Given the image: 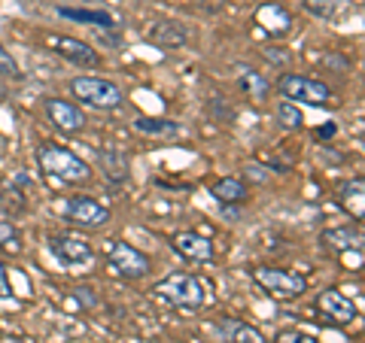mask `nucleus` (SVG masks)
<instances>
[{
    "label": "nucleus",
    "instance_id": "nucleus-1",
    "mask_svg": "<svg viewBox=\"0 0 365 343\" xmlns=\"http://www.w3.org/2000/svg\"><path fill=\"white\" fill-rule=\"evenodd\" d=\"M37 164L46 176L61 179L67 186H83L91 176V167L79 158L76 152H71L67 146L58 143H40L37 146Z\"/></svg>",
    "mask_w": 365,
    "mask_h": 343
},
{
    "label": "nucleus",
    "instance_id": "nucleus-2",
    "mask_svg": "<svg viewBox=\"0 0 365 343\" xmlns=\"http://www.w3.org/2000/svg\"><path fill=\"white\" fill-rule=\"evenodd\" d=\"M155 298L168 301L170 307H180V310H198L204 307V298H207V292H204V283L198 277H192V273H170L165 277L162 283H155Z\"/></svg>",
    "mask_w": 365,
    "mask_h": 343
},
{
    "label": "nucleus",
    "instance_id": "nucleus-3",
    "mask_svg": "<svg viewBox=\"0 0 365 343\" xmlns=\"http://www.w3.org/2000/svg\"><path fill=\"white\" fill-rule=\"evenodd\" d=\"M71 95L91 110H119L125 104V95L116 83L101 76H76L71 79Z\"/></svg>",
    "mask_w": 365,
    "mask_h": 343
},
{
    "label": "nucleus",
    "instance_id": "nucleus-4",
    "mask_svg": "<svg viewBox=\"0 0 365 343\" xmlns=\"http://www.w3.org/2000/svg\"><path fill=\"white\" fill-rule=\"evenodd\" d=\"M107 265L119 273L122 280H143L153 270V261L137 246L125 243V240H110L107 243Z\"/></svg>",
    "mask_w": 365,
    "mask_h": 343
},
{
    "label": "nucleus",
    "instance_id": "nucleus-5",
    "mask_svg": "<svg viewBox=\"0 0 365 343\" xmlns=\"http://www.w3.org/2000/svg\"><path fill=\"white\" fill-rule=\"evenodd\" d=\"M253 280L268 295H274V298H299V295H304V289H307L302 273H292V270H283V268H274V265L256 268Z\"/></svg>",
    "mask_w": 365,
    "mask_h": 343
},
{
    "label": "nucleus",
    "instance_id": "nucleus-6",
    "mask_svg": "<svg viewBox=\"0 0 365 343\" xmlns=\"http://www.w3.org/2000/svg\"><path fill=\"white\" fill-rule=\"evenodd\" d=\"M280 95L292 100V104H299V100H304V104H314V107H323L332 100V91H329V85H323L319 79H311V76H302V73H283L280 76Z\"/></svg>",
    "mask_w": 365,
    "mask_h": 343
},
{
    "label": "nucleus",
    "instance_id": "nucleus-7",
    "mask_svg": "<svg viewBox=\"0 0 365 343\" xmlns=\"http://www.w3.org/2000/svg\"><path fill=\"white\" fill-rule=\"evenodd\" d=\"M64 216L86 228H104L110 222V210L104 204H98L95 198H88V194H73V198L64 204Z\"/></svg>",
    "mask_w": 365,
    "mask_h": 343
},
{
    "label": "nucleus",
    "instance_id": "nucleus-8",
    "mask_svg": "<svg viewBox=\"0 0 365 343\" xmlns=\"http://www.w3.org/2000/svg\"><path fill=\"white\" fill-rule=\"evenodd\" d=\"M43 112H46V119L64 134H76V131L86 128V112L76 104H71V100H64V97H46Z\"/></svg>",
    "mask_w": 365,
    "mask_h": 343
},
{
    "label": "nucleus",
    "instance_id": "nucleus-9",
    "mask_svg": "<svg viewBox=\"0 0 365 343\" xmlns=\"http://www.w3.org/2000/svg\"><path fill=\"white\" fill-rule=\"evenodd\" d=\"M317 310L332 319L335 325H353L356 322V316H359L356 304H353L347 295L338 292V289H323L319 292L317 295Z\"/></svg>",
    "mask_w": 365,
    "mask_h": 343
},
{
    "label": "nucleus",
    "instance_id": "nucleus-10",
    "mask_svg": "<svg viewBox=\"0 0 365 343\" xmlns=\"http://www.w3.org/2000/svg\"><path fill=\"white\" fill-rule=\"evenodd\" d=\"M52 255L61 261L67 268H79V265H88L91 258H95V249L91 243H86L83 237H73V234H61V237H52Z\"/></svg>",
    "mask_w": 365,
    "mask_h": 343
},
{
    "label": "nucleus",
    "instance_id": "nucleus-11",
    "mask_svg": "<svg viewBox=\"0 0 365 343\" xmlns=\"http://www.w3.org/2000/svg\"><path fill=\"white\" fill-rule=\"evenodd\" d=\"M52 52L61 55L64 61H71L76 67H86V70H95V67H101V55L91 49L86 40H76V37H52Z\"/></svg>",
    "mask_w": 365,
    "mask_h": 343
},
{
    "label": "nucleus",
    "instance_id": "nucleus-12",
    "mask_svg": "<svg viewBox=\"0 0 365 343\" xmlns=\"http://www.w3.org/2000/svg\"><path fill=\"white\" fill-rule=\"evenodd\" d=\"M146 43L158 46V49H180L189 43V31L180 21H155L146 28Z\"/></svg>",
    "mask_w": 365,
    "mask_h": 343
},
{
    "label": "nucleus",
    "instance_id": "nucleus-13",
    "mask_svg": "<svg viewBox=\"0 0 365 343\" xmlns=\"http://www.w3.org/2000/svg\"><path fill=\"white\" fill-rule=\"evenodd\" d=\"M174 249L182 255V258H192V261H210L213 258V243L207 237H201L195 231H182V234H174Z\"/></svg>",
    "mask_w": 365,
    "mask_h": 343
},
{
    "label": "nucleus",
    "instance_id": "nucleus-14",
    "mask_svg": "<svg viewBox=\"0 0 365 343\" xmlns=\"http://www.w3.org/2000/svg\"><path fill=\"white\" fill-rule=\"evenodd\" d=\"M256 25L265 31V33H274V37H280V33H287L292 28V16L283 9L280 4H265L256 9Z\"/></svg>",
    "mask_w": 365,
    "mask_h": 343
},
{
    "label": "nucleus",
    "instance_id": "nucleus-15",
    "mask_svg": "<svg viewBox=\"0 0 365 343\" xmlns=\"http://www.w3.org/2000/svg\"><path fill=\"white\" fill-rule=\"evenodd\" d=\"M98 167L104 170V176L107 182H125L128 179V155H122L119 149H101L98 152Z\"/></svg>",
    "mask_w": 365,
    "mask_h": 343
},
{
    "label": "nucleus",
    "instance_id": "nucleus-16",
    "mask_svg": "<svg viewBox=\"0 0 365 343\" xmlns=\"http://www.w3.org/2000/svg\"><path fill=\"white\" fill-rule=\"evenodd\" d=\"M61 19L79 21V25H95V28H116V19H113L107 9H73V6H58Z\"/></svg>",
    "mask_w": 365,
    "mask_h": 343
},
{
    "label": "nucleus",
    "instance_id": "nucleus-17",
    "mask_svg": "<svg viewBox=\"0 0 365 343\" xmlns=\"http://www.w3.org/2000/svg\"><path fill=\"white\" fill-rule=\"evenodd\" d=\"M210 194H213V198L220 201V204H244L247 194H250V189H247L244 179H237V176H222V179L213 182Z\"/></svg>",
    "mask_w": 365,
    "mask_h": 343
},
{
    "label": "nucleus",
    "instance_id": "nucleus-18",
    "mask_svg": "<svg viewBox=\"0 0 365 343\" xmlns=\"http://www.w3.org/2000/svg\"><path fill=\"white\" fill-rule=\"evenodd\" d=\"M131 125H134V131H140L146 137H162V140H174V137H180V131H182L180 122H174V119H146V116H140Z\"/></svg>",
    "mask_w": 365,
    "mask_h": 343
},
{
    "label": "nucleus",
    "instance_id": "nucleus-19",
    "mask_svg": "<svg viewBox=\"0 0 365 343\" xmlns=\"http://www.w3.org/2000/svg\"><path fill=\"white\" fill-rule=\"evenodd\" d=\"M323 243L329 249H338V253H347V249H359L362 243V231L353 225H344V228H329L323 234Z\"/></svg>",
    "mask_w": 365,
    "mask_h": 343
},
{
    "label": "nucleus",
    "instance_id": "nucleus-20",
    "mask_svg": "<svg viewBox=\"0 0 365 343\" xmlns=\"http://www.w3.org/2000/svg\"><path fill=\"white\" fill-rule=\"evenodd\" d=\"M220 328L225 331L228 340H232V343H265V340H262V334H259V331H256L253 325L232 322V319H228V322H222Z\"/></svg>",
    "mask_w": 365,
    "mask_h": 343
},
{
    "label": "nucleus",
    "instance_id": "nucleus-21",
    "mask_svg": "<svg viewBox=\"0 0 365 343\" xmlns=\"http://www.w3.org/2000/svg\"><path fill=\"white\" fill-rule=\"evenodd\" d=\"M237 83H241V88H244L253 100H265V97H268V91H271L268 79L262 76V73H244L241 79H237Z\"/></svg>",
    "mask_w": 365,
    "mask_h": 343
},
{
    "label": "nucleus",
    "instance_id": "nucleus-22",
    "mask_svg": "<svg viewBox=\"0 0 365 343\" xmlns=\"http://www.w3.org/2000/svg\"><path fill=\"white\" fill-rule=\"evenodd\" d=\"M304 6L311 9L314 16L332 21V19H338L341 9H344V0H304Z\"/></svg>",
    "mask_w": 365,
    "mask_h": 343
},
{
    "label": "nucleus",
    "instance_id": "nucleus-23",
    "mask_svg": "<svg viewBox=\"0 0 365 343\" xmlns=\"http://www.w3.org/2000/svg\"><path fill=\"white\" fill-rule=\"evenodd\" d=\"M277 122H280L287 131H299V128H302V122H304V116H302V110L295 107L292 100H287V104H280V107H277Z\"/></svg>",
    "mask_w": 365,
    "mask_h": 343
},
{
    "label": "nucleus",
    "instance_id": "nucleus-24",
    "mask_svg": "<svg viewBox=\"0 0 365 343\" xmlns=\"http://www.w3.org/2000/svg\"><path fill=\"white\" fill-rule=\"evenodd\" d=\"M0 210H4L6 216H16L25 210V194H21L19 189H0Z\"/></svg>",
    "mask_w": 365,
    "mask_h": 343
},
{
    "label": "nucleus",
    "instance_id": "nucleus-25",
    "mask_svg": "<svg viewBox=\"0 0 365 343\" xmlns=\"http://www.w3.org/2000/svg\"><path fill=\"white\" fill-rule=\"evenodd\" d=\"M19 76H21L19 61L4 49V46H0V79H19Z\"/></svg>",
    "mask_w": 365,
    "mask_h": 343
},
{
    "label": "nucleus",
    "instance_id": "nucleus-26",
    "mask_svg": "<svg viewBox=\"0 0 365 343\" xmlns=\"http://www.w3.org/2000/svg\"><path fill=\"white\" fill-rule=\"evenodd\" d=\"M277 343H311V337L302 334V331H280Z\"/></svg>",
    "mask_w": 365,
    "mask_h": 343
},
{
    "label": "nucleus",
    "instance_id": "nucleus-27",
    "mask_svg": "<svg viewBox=\"0 0 365 343\" xmlns=\"http://www.w3.org/2000/svg\"><path fill=\"white\" fill-rule=\"evenodd\" d=\"M6 298H13V289H9L6 268H4V261H0V301H6Z\"/></svg>",
    "mask_w": 365,
    "mask_h": 343
},
{
    "label": "nucleus",
    "instance_id": "nucleus-28",
    "mask_svg": "<svg viewBox=\"0 0 365 343\" xmlns=\"http://www.w3.org/2000/svg\"><path fill=\"white\" fill-rule=\"evenodd\" d=\"M265 55H268V58H271L274 64H287V61H289V55H287V52H280V55H277V52H271V49H265Z\"/></svg>",
    "mask_w": 365,
    "mask_h": 343
},
{
    "label": "nucleus",
    "instance_id": "nucleus-29",
    "mask_svg": "<svg viewBox=\"0 0 365 343\" xmlns=\"http://www.w3.org/2000/svg\"><path fill=\"white\" fill-rule=\"evenodd\" d=\"M335 131H338V128H335L332 122H329V125H323V128H319L317 134H319V137H335Z\"/></svg>",
    "mask_w": 365,
    "mask_h": 343
},
{
    "label": "nucleus",
    "instance_id": "nucleus-30",
    "mask_svg": "<svg viewBox=\"0 0 365 343\" xmlns=\"http://www.w3.org/2000/svg\"><path fill=\"white\" fill-rule=\"evenodd\" d=\"M4 146H6V137H4V134H0V149H4Z\"/></svg>",
    "mask_w": 365,
    "mask_h": 343
},
{
    "label": "nucleus",
    "instance_id": "nucleus-31",
    "mask_svg": "<svg viewBox=\"0 0 365 343\" xmlns=\"http://www.w3.org/2000/svg\"><path fill=\"white\" fill-rule=\"evenodd\" d=\"M61 4H64V0H61Z\"/></svg>",
    "mask_w": 365,
    "mask_h": 343
}]
</instances>
